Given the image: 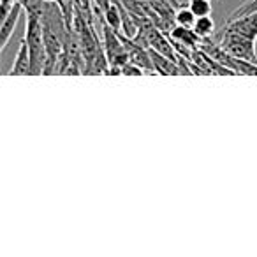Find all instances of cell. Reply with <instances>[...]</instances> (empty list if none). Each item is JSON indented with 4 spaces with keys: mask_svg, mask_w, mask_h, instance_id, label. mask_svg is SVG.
Here are the masks:
<instances>
[{
    "mask_svg": "<svg viewBox=\"0 0 257 257\" xmlns=\"http://www.w3.org/2000/svg\"><path fill=\"white\" fill-rule=\"evenodd\" d=\"M25 41L30 50V64H32V74H44L46 67V44H44V29L41 15L37 13H27V27H25Z\"/></svg>",
    "mask_w": 257,
    "mask_h": 257,
    "instance_id": "1",
    "label": "cell"
},
{
    "mask_svg": "<svg viewBox=\"0 0 257 257\" xmlns=\"http://www.w3.org/2000/svg\"><path fill=\"white\" fill-rule=\"evenodd\" d=\"M220 44L224 46L225 51H229V53L236 58H241V60H248V62H253L257 58L255 41L243 36V34L224 29L222 30Z\"/></svg>",
    "mask_w": 257,
    "mask_h": 257,
    "instance_id": "2",
    "label": "cell"
},
{
    "mask_svg": "<svg viewBox=\"0 0 257 257\" xmlns=\"http://www.w3.org/2000/svg\"><path fill=\"white\" fill-rule=\"evenodd\" d=\"M190 69L194 74L199 76H236L231 69H227L224 64H220L218 60H215L211 55H208L204 50L196 48L192 51V60H190Z\"/></svg>",
    "mask_w": 257,
    "mask_h": 257,
    "instance_id": "3",
    "label": "cell"
},
{
    "mask_svg": "<svg viewBox=\"0 0 257 257\" xmlns=\"http://www.w3.org/2000/svg\"><path fill=\"white\" fill-rule=\"evenodd\" d=\"M224 29L243 34V36L257 41V9L252 13H246V15L239 16V18L229 20L227 25H225Z\"/></svg>",
    "mask_w": 257,
    "mask_h": 257,
    "instance_id": "4",
    "label": "cell"
},
{
    "mask_svg": "<svg viewBox=\"0 0 257 257\" xmlns=\"http://www.w3.org/2000/svg\"><path fill=\"white\" fill-rule=\"evenodd\" d=\"M23 9H25L23 8V2L20 0V2H16V4L13 6V9L9 11V15L2 18V29H0V51L6 50L9 39L13 37L15 27H16V23H18L20 16H22Z\"/></svg>",
    "mask_w": 257,
    "mask_h": 257,
    "instance_id": "5",
    "label": "cell"
},
{
    "mask_svg": "<svg viewBox=\"0 0 257 257\" xmlns=\"http://www.w3.org/2000/svg\"><path fill=\"white\" fill-rule=\"evenodd\" d=\"M150 55H152V60H154L155 72H157V74H162V76H183L185 74L182 65H180L176 60H173V58L166 57V55L159 53V51L152 50V48H150Z\"/></svg>",
    "mask_w": 257,
    "mask_h": 257,
    "instance_id": "6",
    "label": "cell"
},
{
    "mask_svg": "<svg viewBox=\"0 0 257 257\" xmlns=\"http://www.w3.org/2000/svg\"><path fill=\"white\" fill-rule=\"evenodd\" d=\"M168 36L171 37V41L183 44V46H189V48H192V50L199 48L201 41H203L196 32H194V29H190V27H182V25H175L171 30H169Z\"/></svg>",
    "mask_w": 257,
    "mask_h": 257,
    "instance_id": "7",
    "label": "cell"
},
{
    "mask_svg": "<svg viewBox=\"0 0 257 257\" xmlns=\"http://www.w3.org/2000/svg\"><path fill=\"white\" fill-rule=\"evenodd\" d=\"M9 74L15 76V74H32V64H30V50H29V44H27L25 37L22 39L20 43V50L16 53V58L13 62V67L9 71Z\"/></svg>",
    "mask_w": 257,
    "mask_h": 257,
    "instance_id": "8",
    "label": "cell"
},
{
    "mask_svg": "<svg viewBox=\"0 0 257 257\" xmlns=\"http://www.w3.org/2000/svg\"><path fill=\"white\" fill-rule=\"evenodd\" d=\"M102 20L109 27H113L116 32H121V9L116 0H113L109 8L102 13Z\"/></svg>",
    "mask_w": 257,
    "mask_h": 257,
    "instance_id": "9",
    "label": "cell"
},
{
    "mask_svg": "<svg viewBox=\"0 0 257 257\" xmlns=\"http://www.w3.org/2000/svg\"><path fill=\"white\" fill-rule=\"evenodd\" d=\"M192 29H194V32L201 37V39H208V37H211L215 34V22H213V18H211V15L197 18Z\"/></svg>",
    "mask_w": 257,
    "mask_h": 257,
    "instance_id": "10",
    "label": "cell"
},
{
    "mask_svg": "<svg viewBox=\"0 0 257 257\" xmlns=\"http://www.w3.org/2000/svg\"><path fill=\"white\" fill-rule=\"evenodd\" d=\"M197 16L194 15V11L189 8V6H178L175 11V23L176 25H182V27H190L192 29L194 23H196Z\"/></svg>",
    "mask_w": 257,
    "mask_h": 257,
    "instance_id": "11",
    "label": "cell"
},
{
    "mask_svg": "<svg viewBox=\"0 0 257 257\" xmlns=\"http://www.w3.org/2000/svg\"><path fill=\"white\" fill-rule=\"evenodd\" d=\"M189 8L194 11L197 18L201 16H210L213 8H211V0H189Z\"/></svg>",
    "mask_w": 257,
    "mask_h": 257,
    "instance_id": "12",
    "label": "cell"
},
{
    "mask_svg": "<svg viewBox=\"0 0 257 257\" xmlns=\"http://www.w3.org/2000/svg\"><path fill=\"white\" fill-rule=\"evenodd\" d=\"M257 9V0H245L241 6H239L238 9H236L234 13L231 15V18L229 20H234V18H239V16H243V15H246V13H252V11H255Z\"/></svg>",
    "mask_w": 257,
    "mask_h": 257,
    "instance_id": "13",
    "label": "cell"
},
{
    "mask_svg": "<svg viewBox=\"0 0 257 257\" xmlns=\"http://www.w3.org/2000/svg\"><path fill=\"white\" fill-rule=\"evenodd\" d=\"M121 74H128V76H141V74H147L145 72L143 67H140L138 64H134V62H128V64L123 65V69H121Z\"/></svg>",
    "mask_w": 257,
    "mask_h": 257,
    "instance_id": "14",
    "label": "cell"
},
{
    "mask_svg": "<svg viewBox=\"0 0 257 257\" xmlns=\"http://www.w3.org/2000/svg\"><path fill=\"white\" fill-rule=\"evenodd\" d=\"M16 2H20V0H0V15H2V18L9 15V11H11Z\"/></svg>",
    "mask_w": 257,
    "mask_h": 257,
    "instance_id": "15",
    "label": "cell"
},
{
    "mask_svg": "<svg viewBox=\"0 0 257 257\" xmlns=\"http://www.w3.org/2000/svg\"><path fill=\"white\" fill-rule=\"evenodd\" d=\"M169 2H171V4L175 6V8H178V6H182V4H180V2H178V0H169Z\"/></svg>",
    "mask_w": 257,
    "mask_h": 257,
    "instance_id": "16",
    "label": "cell"
},
{
    "mask_svg": "<svg viewBox=\"0 0 257 257\" xmlns=\"http://www.w3.org/2000/svg\"><path fill=\"white\" fill-rule=\"evenodd\" d=\"M253 64H257V58H255V60H253Z\"/></svg>",
    "mask_w": 257,
    "mask_h": 257,
    "instance_id": "17",
    "label": "cell"
}]
</instances>
